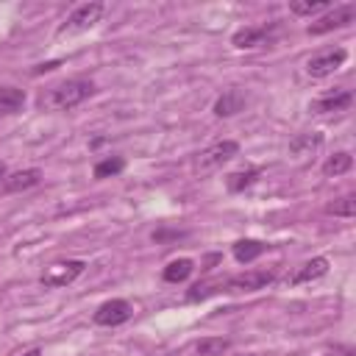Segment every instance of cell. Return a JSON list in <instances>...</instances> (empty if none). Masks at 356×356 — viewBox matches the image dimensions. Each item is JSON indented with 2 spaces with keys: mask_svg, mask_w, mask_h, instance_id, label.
Masks as SVG:
<instances>
[{
  "mask_svg": "<svg viewBox=\"0 0 356 356\" xmlns=\"http://www.w3.org/2000/svg\"><path fill=\"white\" fill-rule=\"evenodd\" d=\"M95 95V83L89 78H67L56 86H50V92L39 100L42 108H53V111H70L75 106H81L86 97Z\"/></svg>",
  "mask_w": 356,
  "mask_h": 356,
  "instance_id": "6da1fadb",
  "label": "cell"
},
{
  "mask_svg": "<svg viewBox=\"0 0 356 356\" xmlns=\"http://www.w3.org/2000/svg\"><path fill=\"white\" fill-rule=\"evenodd\" d=\"M103 11H106V6H103L100 0H95V3H83V6H78V8H75V11L56 28V33L64 36V33H81V31H89L92 25L100 22Z\"/></svg>",
  "mask_w": 356,
  "mask_h": 356,
  "instance_id": "7a4b0ae2",
  "label": "cell"
},
{
  "mask_svg": "<svg viewBox=\"0 0 356 356\" xmlns=\"http://www.w3.org/2000/svg\"><path fill=\"white\" fill-rule=\"evenodd\" d=\"M236 153H239V145H236L234 139H222V142H214V145H209L206 150H200L195 167H197V172H211V170L228 164Z\"/></svg>",
  "mask_w": 356,
  "mask_h": 356,
  "instance_id": "3957f363",
  "label": "cell"
},
{
  "mask_svg": "<svg viewBox=\"0 0 356 356\" xmlns=\"http://www.w3.org/2000/svg\"><path fill=\"white\" fill-rule=\"evenodd\" d=\"M353 17H356V3H342V6H334V11L323 14L320 19H314L306 31H309V36H320V33H328V31L350 25Z\"/></svg>",
  "mask_w": 356,
  "mask_h": 356,
  "instance_id": "277c9868",
  "label": "cell"
},
{
  "mask_svg": "<svg viewBox=\"0 0 356 356\" xmlns=\"http://www.w3.org/2000/svg\"><path fill=\"white\" fill-rule=\"evenodd\" d=\"M83 270H86V264H83L81 259L56 261V264L44 267V273L39 275V281H42V286H67V284H72Z\"/></svg>",
  "mask_w": 356,
  "mask_h": 356,
  "instance_id": "5b68a950",
  "label": "cell"
},
{
  "mask_svg": "<svg viewBox=\"0 0 356 356\" xmlns=\"http://www.w3.org/2000/svg\"><path fill=\"white\" fill-rule=\"evenodd\" d=\"M131 317H134V306H131L128 300H122V298H111V300L100 303V306L95 309V314H92V320H95L97 325H108V328L122 325V323H128Z\"/></svg>",
  "mask_w": 356,
  "mask_h": 356,
  "instance_id": "8992f818",
  "label": "cell"
},
{
  "mask_svg": "<svg viewBox=\"0 0 356 356\" xmlns=\"http://www.w3.org/2000/svg\"><path fill=\"white\" fill-rule=\"evenodd\" d=\"M275 270H248L242 275H231L225 281V289L228 292H259L264 286H270L275 281Z\"/></svg>",
  "mask_w": 356,
  "mask_h": 356,
  "instance_id": "52a82bcc",
  "label": "cell"
},
{
  "mask_svg": "<svg viewBox=\"0 0 356 356\" xmlns=\"http://www.w3.org/2000/svg\"><path fill=\"white\" fill-rule=\"evenodd\" d=\"M345 58H348V53H345L342 47H337V50H325V53H317V56H312V58L306 61V72H309L312 78H325V75L337 72V70L345 64Z\"/></svg>",
  "mask_w": 356,
  "mask_h": 356,
  "instance_id": "ba28073f",
  "label": "cell"
},
{
  "mask_svg": "<svg viewBox=\"0 0 356 356\" xmlns=\"http://www.w3.org/2000/svg\"><path fill=\"white\" fill-rule=\"evenodd\" d=\"M350 103H353V95L339 86V89H328L320 97H314L309 103V111L312 114H331V111H345Z\"/></svg>",
  "mask_w": 356,
  "mask_h": 356,
  "instance_id": "9c48e42d",
  "label": "cell"
},
{
  "mask_svg": "<svg viewBox=\"0 0 356 356\" xmlns=\"http://www.w3.org/2000/svg\"><path fill=\"white\" fill-rule=\"evenodd\" d=\"M328 273V259L325 256H314L309 261H303L292 275H286V284L289 286H300V284H309V281H317Z\"/></svg>",
  "mask_w": 356,
  "mask_h": 356,
  "instance_id": "30bf717a",
  "label": "cell"
},
{
  "mask_svg": "<svg viewBox=\"0 0 356 356\" xmlns=\"http://www.w3.org/2000/svg\"><path fill=\"white\" fill-rule=\"evenodd\" d=\"M39 181H42V170H36V167H28V170H17V172H11V175H6V178H3V192H6V195H14V192H25V189L36 186Z\"/></svg>",
  "mask_w": 356,
  "mask_h": 356,
  "instance_id": "8fae6325",
  "label": "cell"
},
{
  "mask_svg": "<svg viewBox=\"0 0 356 356\" xmlns=\"http://www.w3.org/2000/svg\"><path fill=\"white\" fill-rule=\"evenodd\" d=\"M270 31H273V25H270V28H267V25H248V28H239V31L231 36V44L239 47V50L259 47V44H264V39L270 36Z\"/></svg>",
  "mask_w": 356,
  "mask_h": 356,
  "instance_id": "7c38bea8",
  "label": "cell"
},
{
  "mask_svg": "<svg viewBox=\"0 0 356 356\" xmlns=\"http://www.w3.org/2000/svg\"><path fill=\"white\" fill-rule=\"evenodd\" d=\"M245 103H248L245 92H239V89H225V92L217 97V103H214V114H217V117H231V114L242 111Z\"/></svg>",
  "mask_w": 356,
  "mask_h": 356,
  "instance_id": "4fadbf2b",
  "label": "cell"
},
{
  "mask_svg": "<svg viewBox=\"0 0 356 356\" xmlns=\"http://www.w3.org/2000/svg\"><path fill=\"white\" fill-rule=\"evenodd\" d=\"M25 106V89L17 86H0V117H11L22 111Z\"/></svg>",
  "mask_w": 356,
  "mask_h": 356,
  "instance_id": "5bb4252c",
  "label": "cell"
},
{
  "mask_svg": "<svg viewBox=\"0 0 356 356\" xmlns=\"http://www.w3.org/2000/svg\"><path fill=\"white\" fill-rule=\"evenodd\" d=\"M264 250H267V245L259 242V239H239V242H234V259H236L239 264H250V261H256Z\"/></svg>",
  "mask_w": 356,
  "mask_h": 356,
  "instance_id": "9a60e30c",
  "label": "cell"
},
{
  "mask_svg": "<svg viewBox=\"0 0 356 356\" xmlns=\"http://www.w3.org/2000/svg\"><path fill=\"white\" fill-rule=\"evenodd\" d=\"M259 175H261V170H259V167L239 170V172L225 175V186H228V192H245L248 186H253V184L259 181Z\"/></svg>",
  "mask_w": 356,
  "mask_h": 356,
  "instance_id": "2e32d148",
  "label": "cell"
},
{
  "mask_svg": "<svg viewBox=\"0 0 356 356\" xmlns=\"http://www.w3.org/2000/svg\"><path fill=\"white\" fill-rule=\"evenodd\" d=\"M192 270H195V261L192 259H175V261H170L161 270V278L167 284H181V281H186L192 275Z\"/></svg>",
  "mask_w": 356,
  "mask_h": 356,
  "instance_id": "e0dca14e",
  "label": "cell"
},
{
  "mask_svg": "<svg viewBox=\"0 0 356 356\" xmlns=\"http://www.w3.org/2000/svg\"><path fill=\"white\" fill-rule=\"evenodd\" d=\"M320 145H323V136H320V134H298V136L289 142V153H292V156H312Z\"/></svg>",
  "mask_w": 356,
  "mask_h": 356,
  "instance_id": "ac0fdd59",
  "label": "cell"
},
{
  "mask_svg": "<svg viewBox=\"0 0 356 356\" xmlns=\"http://www.w3.org/2000/svg\"><path fill=\"white\" fill-rule=\"evenodd\" d=\"M353 167V156L348 153V150H339V153H334V156H328L325 161H323V172L325 175H342V172H348Z\"/></svg>",
  "mask_w": 356,
  "mask_h": 356,
  "instance_id": "d6986e66",
  "label": "cell"
},
{
  "mask_svg": "<svg viewBox=\"0 0 356 356\" xmlns=\"http://www.w3.org/2000/svg\"><path fill=\"white\" fill-rule=\"evenodd\" d=\"M228 339H222V337H206V339H200L195 348H197V356H222L225 350H228Z\"/></svg>",
  "mask_w": 356,
  "mask_h": 356,
  "instance_id": "ffe728a7",
  "label": "cell"
},
{
  "mask_svg": "<svg viewBox=\"0 0 356 356\" xmlns=\"http://www.w3.org/2000/svg\"><path fill=\"white\" fill-rule=\"evenodd\" d=\"M125 170V159H120V156H111V159H103V161H97L95 164V178H111V175H120Z\"/></svg>",
  "mask_w": 356,
  "mask_h": 356,
  "instance_id": "44dd1931",
  "label": "cell"
},
{
  "mask_svg": "<svg viewBox=\"0 0 356 356\" xmlns=\"http://www.w3.org/2000/svg\"><path fill=\"white\" fill-rule=\"evenodd\" d=\"M325 211L328 214H334V217H353L356 214V197L353 195H345V197H339V200H334V203H328L325 206Z\"/></svg>",
  "mask_w": 356,
  "mask_h": 356,
  "instance_id": "7402d4cb",
  "label": "cell"
},
{
  "mask_svg": "<svg viewBox=\"0 0 356 356\" xmlns=\"http://www.w3.org/2000/svg\"><path fill=\"white\" fill-rule=\"evenodd\" d=\"M328 8V0H306V3H289V11L298 14V17H312L317 11H325Z\"/></svg>",
  "mask_w": 356,
  "mask_h": 356,
  "instance_id": "603a6c76",
  "label": "cell"
},
{
  "mask_svg": "<svg viewBox=\"0 0 356 356\" xmlns=\"http://www.w3.org/2000/svg\"><path fill=\"white\" fill-rule=\"evenodd\" d=\"M328 356H356V350H353L350 345H334V348L328 350Z\"/></svg>",
  "mask_w": 356,
  "mask_h": 356,
  "instance_id": "cb8c5ba5",
  "label": "cell"
},
{
  "mask_svg": "<svg viewBox=\"0 0 356 356\" xmlns=\"http://www.w3.org/2000/svg\"><path fill=\"white\" fill-rule=\"evenodd\" d=\"M22 356H42V350H39V348H33V350H28V353H22Z\"/></svg>",
  "mask_w": 356,
  "mask_h": 356,
  "instance_id": "d4e9b609",
  "label": "cell"
},
{
  "mask_svg": "<svg viewBox=\"0 0 356 356\" xmlns=\"http://www.w3.org/2000/svg\"><path fill=\"white\" fill-rule=\"evenodd\" d=\"M3 178H6V167L0 164V181H3Z\"/></svg>",
  "mask_w": 356,
  "mask_h": 356,
  "instance_id": "484cf974",
  "label": "cell"
}]
</instances>
